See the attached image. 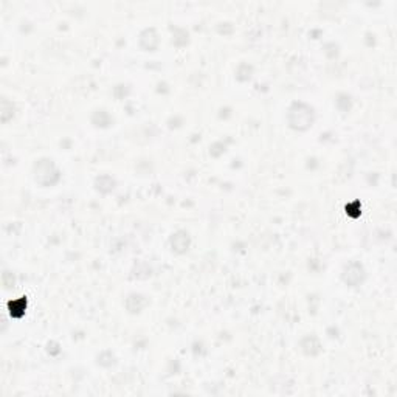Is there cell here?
Returning a JSON list of instances; mask_svg holds the SVG:
<instances>
[{
    "instance_id": "6da1fadb",
    "label": "cell",
    "mask_w": 397,
    "mask_h": 397,
    "mask_svg": "<svg viewBox=\"0 0 397 397\" xmlns=\"http://www.w3.org/2000/svg\"><path fill=\"white\" fill-rule=\"evenodd\" d=\"M314 121V112L306 104H293L289 113V123L293 129L304 131L309 126H312Z\"/></svg>"
},
{
    "instance_id": "7a4b0ae2",
    "label": "cell",
    "mask_w": 397,
    "mask_h": 397,
    "mask_svg": "<svg viewBox=\"0 0 397 397\" xmlns=\"http://www.w3.org/2000/svg\"><path fill=\"white\" fill-rule=\"evenodd\" d=\"M362 276H363V272H362V265L359 264H351L346 270H345V281L349 282V284L356 286L362 281Z\"/></svg>"
},
{
    "instance_id": "3957f363",
    "label": "cell",
    "mask_w": 397,
    "mask_h": 397,
    "mask_svg": "<svg viewBox=\"0 0 397 397\" xmlns=\"http://www.w3.org/2000/svg\"><path fill=\"white\" fill-rule=\"evenodd\" d=\"M171 244H173V248L179 253L188 250V245H190V236L188 233L185 231H179L173 236L171 239Z\"/></svg>"
}]
</instances>
